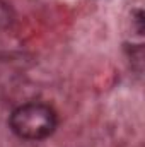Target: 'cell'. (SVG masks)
Returning <instances> with one entry per match:
<instances>
[{
	"mask_svg": "<svg viewBox=\"0 0 145 147\" xmlns=\"http://www.w3.org/2000/svg\"><path fill=\"white\" fill-rule=\"evenodd\" d=\"M10 128L21 139L41 140L50 137L56 128V115L46 105L28 103L10 115Z\"/></svg>",
	"mask_w": 145,
	"mask_h": 147,
	"instance_id": "obj_1",
	"label": "cell"
},
{
	"mask_svg": "<svg viewBox=\"0 0 145 147\" xmlns=\"http://www.w3.org/2000/svg\"><path fill=\"white\" fill-rule=\"evenodd\" d=\"M10 22H12V12H10V9H9L7 3L0 2V29L9 28Z\"/></svg>",
	"mask_w": 145,
	"mask_h": 147,
	"instance_id": "obj_2",
	"label": "cell"
}]
</instances>
